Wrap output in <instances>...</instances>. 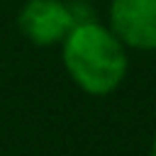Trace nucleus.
I'll return each mask as SVG.
<instances>
[{
    "mask_svg": "<svg viewBox=\"0 0 156 156\" xmlns=\"http://www.w3.org/2000/svg\"><path fill=\"white\" fill-rule=\"evenodd\" d=\"M61 61L68 78L93 98L112 95L129 71L127 46L107 24L88 17L76 22L61 41Z\"/></svg>",
    "mask_w": 156,
    "mask_h": 156,
    "instance_id": "1",
    "label": "nucleus"
},
{
    "mask_svg": "<svg viewBox=\"0 0 156 156\" xmlns=\"http://www.w3.org/2000/svg\"><path fill=\"white\" fill-rule=\"evenodd\" d=\"M76 22H80L76 5L63 0H27L17 15L22 37L37 46L61 44Z\"/></svg>",
    "mask_w": 156,
    "mask_h": 156,
    "instance_id": "2",
    "label": "nucleus"
},
{
    "mask_svg": "<svg viewBox=\"0 0 156 156\" xmlns=\"http://www.w3.org/2000/svg\"><path fill=\"white\" fill-rule=\"evenodd\" d=\"M107 27L127 49L156 51V0H112Z\"/></svg>",
    "mask_w": 156,
    "mask_h": 156,
    "instance_id": "3",
    "label": "nucleus"
},
{
    "mask_svg": "<svg viewBox=\"0 0 156 156\" xmlns=\"http://www.w3.org/2000/svg\"><path fill=\"white\" fill-rule=\"evenodd\" d=\"M149 156H156V136H154V141H151V149H149Z\"/></svg>",
    "mask_w": 156,
    "mask_h": 156,
    "instance_id": "4",
    "label": "nucleus"
}]
</instances>
